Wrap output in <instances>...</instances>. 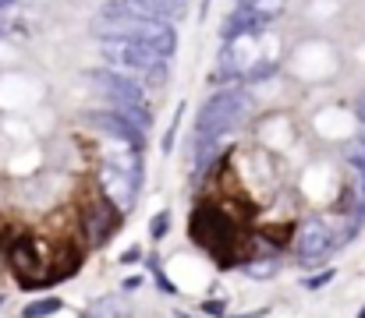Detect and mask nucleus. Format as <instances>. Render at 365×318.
Here are the masks:
<instances>
[{
  "mask_svg": "<svg viewBox=\"0 0 365 318\" xmlns=\"http://www.w3.org/2000/svg\"><path fill=\"white\" fill-rule=\"evenodd\" d=\"M61 308H64L61 297H39V301H32V304L21 312V318H46V315H57Z\"/></svg>",
  "mask_w": 365,
  "mask_h": 318,
  "instance_id": "obj_10",
  "label": "nucleus"
},
{
  "mask_svg": "<svg viewBox=\"0 0 365 318\" xmlns=\"http://www.w3.org/2000/svg\"><path fill=\"white\" fill-rule=\"evenodd\" d=\"M269 21H262L248 4H238V11L227 18V25H224V36L227 39H242V36H259L262 28H266Z\"/></svg>",
  "mask_w": 365,
  "mask_h": 318,
  "instance_id": "obj_7",
  "label": "nucleus"
},
{
  "mask_svg": "<svg viewBox=\"0 0 365 318\" xmlns=\"http://www.w3.org/2000/svg\"><path fill=\"white\" fill-rule=\"evenodd\" d=\"M89 124L100 127V131H107V134H114L124 145H135V149L142 145V131H138L128 117H121L114 106H110V110H93V113H89Z\"/></svg>",
  "mask_w": 365,
  "mask_h": 318,
  "instance_id": "obj_6",
  "label": "nucleus"
},
{
  "mask_svg": "<svg viewBox=\"0 0 365 318\" xmlns=\"http://www.w3.org/2000/svg\"><path fill=\"white\" fill-rule=\"evenodd\" d=\"M298 258L302 262H319L330 248H334V237H330V230H327V223L323 219H309L302 230H298Z\"/></svg>",
  "mask_w": 365,
  "mask_h": 318,
  "instance_id": "obj_5",
  "label": "nucleus"
},
{
  "mask_svg": "<svg viewBox=\"0 0 365 318\" xmlns=\"http://www.w3.org/2000/svg\"><path fill=\"white\" fill-rule=\"evenodd\" d=\"M348 163H351L355 174H365V131L348 145Z\"/></svg>",
  "mask_w": 365,
  "mask_h": 318,
  "instance_id": "obj_11",
  "label": "nucleus"
},
{
  "mask_svg": "<svg viewBox=\"0 0 365 318\" xmlns=\"http://www.w3.org/2000/svg\"><path fill=\"white\" fill-rule=\"evenodd\" d=\"M4 7H11V0H0V11H4Z\"/></svg>",
  "mask_w": 365,
  "mask_h": 318,
  "instance_id": "obj_16",
  "label": "nucleus"
},
{
  "mask_svg": "<svg viewBox=\"0 0 365 318\" xmlns=\"http://www.w3.org/2000/svg\"><path fill=\"white\" fill-rule=\"evenodd\" d=\"M135 177H138V166H128V163H114L103 170V188H107L103 195L121 212L135 206Z\"/></svg>",
  "mask_w": 365,
  "mask_h": 318,
  "instance_id": "obj_4",
  "label": "nucleus"
},
{
  "mask_svg": "<svg viewBox=\"0 0 365 318\" xmlns=\"http://www.w3.org/2000/svg\"><path fill=\"white\" fill-rule=\"evenodd\" d=\"M110 46V60L114 64H121V68H131V71H138V75H145L149 68H156V64H163L167 57H160L145 39H128V43H107Z\"/></svg>",
  "mask_w": 365,
  "mask_h": 318,
  "instance_id": "obj_3",
  "label": "nucleus"
},
{
  "mask_svg": "<svg viewBox=\"0 0 365 318\" xmlns=\"http://www.w3.org/2000/svg\"><path fill=\"white\" fill-rule=\"evenodd\" d=\"M89 82H93V89H96L103 100H110L114 106L145 103V100H142V85H138L135 78L121 75V71H114V68H93V71H89Z\"/></svg>",
  "mask_w": 365,
  "mask_h": 318,
  "instance_id": "obj_2",
  "label": "nucleus"
},
{
  "mask_svg": "<svg viewBox=\"0 0 365 318\" xmlns=\"http://www.w3.org/2000/svg\"><path fill=\"white\" fill-rule=\"evenodd\" d=\"M359 117H362V124H365V92H362V100H359Z\"/></svg>",
  "mask_w": 365,
  "mask_h": 318,
  "instance_id": "obj_15",
  "label": "nucleus"
},
{
  "mask_svg": "<svg viewBox=\"0 0 365 318\" xmlns=\"http://www.w3.org/2000/svg\"><path fill=\"white\" fill-rule=\"evenodd\" d=\"M248 106L252 100L245 89H220L217 96H210L195 117V142H220V134H227L242 120Z\"/></svg>",
  "mask_w": 365,
  "mask_h": 318,
  "instance_id": "obj_1",
  "label": "nucleus"
},
{
  "mask_svg": "<svg viewBox=\"0 0 365 318\" xmlns=\"http://www.w3.org/2000/svg\"><path fill=\"white\" fill-rule=\"evenodd\" d=\"M138 4L160 21H170V18H178L185 11V0H138Z\"/></svg>",
  "mask_w": 365,
  "mask_h": 318,
  "instance_id": "obj_8",
  "label": "nucleus"
},
{
  "mask_svg": "<svg viewBox=\"0 0 365 318\" xmlns=\"http://www.w3.org/2000/svg\"><path fill=\"white\" fill-rule=\"evenodd\" d=\"M82 318H124V304L118 297H103V301H93Z\"/></svg>",
  "mask_w": 365,
  "mask_h": 318,
  "instance_id": "obj_9",
  "label": "nucleus"
},
{
  "mask_svg": "<svg viewBox=\"0 0 365 318\" xmlns=\"http://www.w3.org/2000/svg\"><path fill=\"white\" fill-rule=\"evenodd\" d=\"M167 219H170L167 212H156V216H153V226H149V233H153V240H160V237L167 233Z\"/></svg>",
  "mask_w": 365,
  "mask_h": 318,
  "instance_id": "obj_12",
  "label": "nucleus"
},
{
  "mask_svg": "<svg viewBox=\"0 0 365 318\" xmlns=\"http://www.w3.org/2000/svg\"><path fill=\"white\" fill-rule=\"evenodd\" d=\"M238 318H266V308H259V312H252V315H238Z\"/></svg>",
  "mask_w": 365,
  "mask_h": 318,
  "instance_id": "obj_14",
  "label": "nucleus"
},
{
  "mask_svg": "<svg viewBox=\"0 0 365 318\" xmlns=\"http://www.w3.org/2000/svg\"><path fill=\"white\" fill-rule=\"evenodd\" d=\"M359 318H365V308H362V312H359Z\"/></svg>",
  "mask_w": 365,
  "mask_h": 318,
  "instance_id": "obj_17",
  "label": "nucleus"
},
{
  "mask_svg": "<svg viewBox=\"0 0 365 318\" xmlns=\"http://www.w3.org/2000/svg\"><path fill=\"white\" fill-rule=\"evenodd\" d=\"M334 276H337L334 269H323L319 276H312V280H305V287H309V290H319V287H327V283H330Z\"/></svg>",
  "mask_w": 365,
  "mask_h": 318,
  "instance_id": "obj_13",
  "label": "nucleus"
},
{
  "mask_svg": "<svg viewBox=\"0 0 365 318\" xmlns=\"http://www.w3.org/2000/svg\"><path fill=\"white\" fill-rule=\"evenodd\" d=\"M238 4H248V0H238Z\"/></svg>",
  "mask_w": 365,
  "mask_h": 318,
  "instance_id": "obj_18",
  "label": "nucleus"
}]
</instances>
